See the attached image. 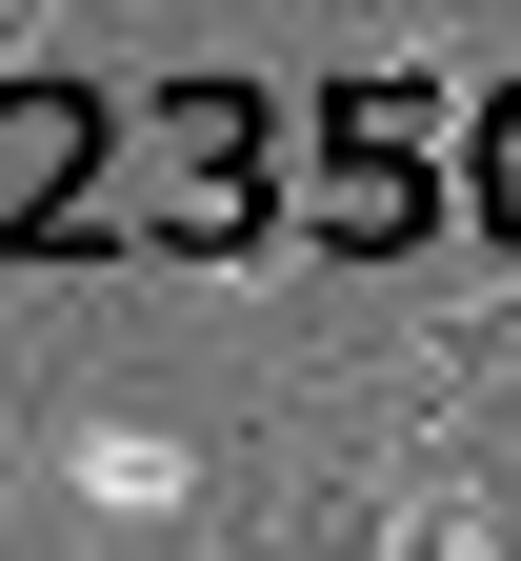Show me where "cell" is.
I'll return each instance as SVG.
<instances>
[{"label": "cell", "instance_id": "cell-1", "mask_svg": "<svg viewBox=\"0 0 521 561\" xmlns=\"http://www.w3.org/2000/svg\"><path fill=\"white\" fill-rule=\"evenodd\" d=\"M401 561H521V522H501V481H462V502H441Z\"/></svg>", "mask_w": 521, "mask_h": 561}]
</instances>
